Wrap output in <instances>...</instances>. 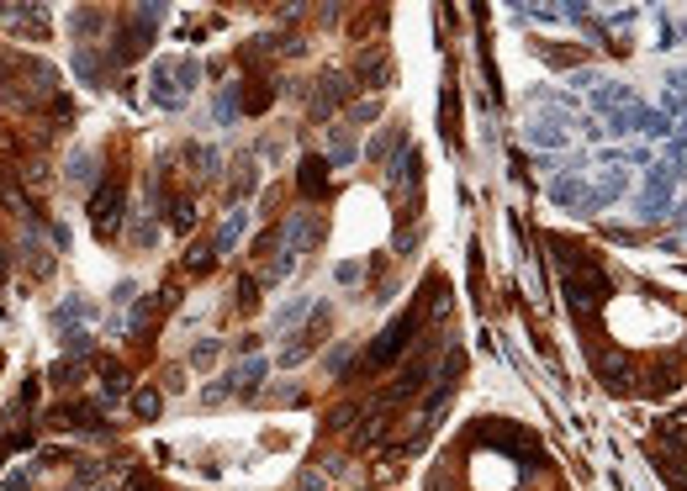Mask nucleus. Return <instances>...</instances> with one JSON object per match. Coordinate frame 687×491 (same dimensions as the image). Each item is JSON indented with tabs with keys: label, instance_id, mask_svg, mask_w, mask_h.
<instances>
[{
	"label": "nucleus",
	"instance_id": "obj_36",
	"mask_svg": "<svg viewBox=\"0 0 687 491\" xmlns=\"http://www.w3.org/2000/svg\"><path fill=\"white\" fill-rule=\"evenodd\" d=\"M212 360H217V344H212V338H206V344H196V349H191V365H201V370H206V365H212Z\"/></svg>",
	"mask_w": 687,
	"mask_h": 491
},
{
	"label": "nucleus",
	"instance_id": "obj_12",
	"mask_svg": "<svg viewBox=\"0 0 687 491\" xmlns=\"http://www.w3.org/2000/svg\"><path fill=\"white\" fill-rule=\"evenodd\" d=\"M355 80H360V85H371V91H381V85L392 80V59H387L381 48L360 53V59H355Z\"/></svg>",
	"mask_w": 687,
	"mask_h": 491
},
{
	"label": "nucleus",
	"instance_id": "obj_41",
	"mask_svg": "<svg viewBox=\"0 0 687 491\" xmlns=\"http://www.w3.org/2000/svg\"><path fill=\"white\" fill-rule=\"evenodd\" d=\"M0 491H27V476H0Z\"/></svg>",
	"mask_w": 687,
	"mask_h": 491
},
{
	"label": "nucleus",
	"instance_id": "obj_23",
	"mask_svg": "<svg viewBox=\"0 0 687 491\" xmlns=\"http://www.w3.org/2000/svg\"><path fill=\"white\" fill-rule=\"evenodd\" d=\"M212 265H217V249H212V243H191V249H186V270H191V275L212 270Z\"/></svg>",
	"mask_w": 687,
	"mask_h": 491
},
{
	"label": "nucleus",
	"instance_id": "obj_5",
	"mask_svg": "<svg viewBox=\"0 0 687 491\" xmlns=\"http://www.w3.org/2000/svg\"><path fill=\"white\" fill-rule=\"evenodd\" d=\"M122 206H127V191H122V175L111 170L106 180H100L96 191H91V227H96L100 238H116L122 233Z\"/></svg>",
	"mask_w": 687,
	"mask_h": 491
},
{
	"label": "nucleus",
	"instance_id": "obj_22",
	"mask_svg": "<svg viewBox=\"0 0 687 491\" xmlns=\"http://www.w3.org/2000/svg\"><path fill=\"white\" fill-rule=\"evenodd\" d=\"M381 433H387V407H376V417H365V423L355 428V449H371Z\"/></svg>",
	"mask_w": 687,
	"mask_h": 491
},
{
	"label": "nucleus",
	"instance_id": "obj_4",
	"mask_svg": "<svg viewBox=\"0 0 687 491\" xmlns=\"http://www.w3.org/2000/svg\"><path fill=\"white\" fill-rule=\"evenodd\" d=\"M418 322H423V312L412 306V312H402L392 328H387V333H381V338H376V344L365 349V370H371V376L392 370V365H396V354H402V349H407V344L418 338Z\"/></svg>",
	"mask_w": 687,
	"mask_h": 491
},
{
	"label": "nucleus",
	"instance_id": "obj_40",
	"mask_svg": "<svg viewBox=\"0 0 687 491\" xmlns=\"http://www.w3.org/2000/svg\"><path fill=\"white\" fill-rule=\"evenodd\" d=\"M69 116H75V100L59 96V100H53V122H69Z\"/></svg>",
	"mask_w": 687,
	"mask_h": 491
},
{
	"label": "nucleus",
	"instance_id": "obj_16",
	"mask_svg": "<svg viewBox=\"0 0 687 491\" xmlns=\"http://www.w3.org/2000/svg\"><path fill=\"white\" fill-rule=\"evenodd\" d=\"M59 423H64V428H91V433H100V407L96 401H69V407H59Z\"/></svg>",
	"mask_w": 687,
	"mask_h": 491
},
{
	"label": "nucleus",
	"instance_id": "obj_8",
	"mask_svg": "<svg viewBox=\"0 0 687 491\" xmlns=\"http://www.w3.org/2000/svg\"><path fill=\"white\" fill-rule=\"evenodd\" d=\"M355 91V80L344 75V69H323L317 75V85H312V96H307V111H312V122H323V116H333L344 100Z\"/></svg>",
	"mask_w": 687,
	"mask_h": 491
},
{
	"label": "nucleus",
	"instance_id": "obj_31",
	"mask_svg": "<svg viewBox=\"0 0 687 491\" xmlns=\"http://www.w3.org/2000/svg\"><path fill=\"white\" fill-rule=\"evenodd\" d=\"M376 116H381V100H376V96H365V100H355V106H349V122H376Z\"/></svg>",
	"mask_w": 687,
	"mask_h": 491
},
{
	"label": "nucleus",
	"instance_id": "obj_9",
	"mask_svg": "<svg viewBox=\"0 0 687 491\" xmlns=\"http://www.w3.org/2000/svg\"><path fill=\"white\" fill-rule=\"evenodd\" d=\"M387 175H392V191H407V196H418V148L402 138L392 154V164H387Z\"/></svg>",
	"mask_w": 687,
	"mask_h": 491
},
{
	"label": "nucleus",
	"instance_id": "obj_28",
	"mask_svg": "<svg viewBox=\"0 0 687 491\" xmlns=\"http://www.w3.org/2000/svg\"><path fill=\"white\" fill-rule=\"evenodd\" d=\"M100 392L111 396V401H116V396H127V376H122L116 365H106V376H100Z\"/></svg>",
	"mask_w": 687,
	"mask_h": 491
},
{
	"label": "nucleus",
	"instance_id": "obj_6",
	"mask_svg": "<svg viewBox=\"0 0 687 491\" xmlns=\"http://www.w3.org/2000/svg\"><path fill=\"white\" fill-rule=\"evenodd\" d=\"M159 16H164V5H138V11L122 21V37H116V64H132V59H138V53L154 43Z\"/></svg>",
	"mask_w": 687,
	"mask_h": 491
},
{
	"label": "nucleus",
	"instance_id": "obj_3",
	"mask_svg": "<svg viewBox=\"0 0 687 491\" xmlns=\"http://www.w3.org/2000/svg\"><path fill=\"white\" fill-rule=\"evenodd\" d=\"M201 80V64L196 59H159L154 69H148V100L159 106V111H180L191 91H196Z\"/></svg>",
	"mask_w": 687,
	"mask_h": 491
},
{
	"label": "nucleus",
	"instance_id": "obj_21",
	"mask_svg": "<svg viewBox=\"0 0 687 491\" xmlns=\"http://www.w3.org/2000/svg\"><path fill=\"white\" fill-rule=\"evenodd\" d=\"M170 227L175 233H191L196 227V201L191 196H170Z\"/></svg>",
	"mask_w": 687,
	"mask_h": 491
},
{
	"label": "nucleus",
	"instance_id": "obj_20",
	"mask_svg": "<svg viewBox=\"0 0 687 491\" xmlns=\"http://www.w3.org/2000/svg\"><path fill=\"white\" fill-rule=\"evenodd\" d=\"M100 64H106V59H100L96 48H80V53H75V75H80L85 85H106V69H100Z\"/></svg>",
	"mask_w": 687,
	"mask_h": 491
},
{
	"label": "nucleus",
	"instance_id": "obj_33",
	"mask_svg": "<svg viewBox=\"0 0 687 491\" xmlns=\"http://www.w3.org/2000/svg\"><path fill=\"white\" fill-rule=\"evenodd\" d=\"M360 275H365V265H355V259L333 270V281H339V286H360Z\"/></svg>",
	"mask_w": 687,
	"mask_h": 491
},
{
	"label": "nucleus",
	"instance_id": "obj_2",
	"mask_svg": "<svg viewBox=\"0 0 687 491\" xmlns=\"http://www.w3.org/2000/svg\"><path fill=\"white\" fill-rule=\"evenodd\" d=\"M281 238H276V259H270V275H260L265 286H281V281H292V270L301 265V254H312L317 243H323V222L312 217V211H292L281 227H276Z\"/></svg>",
	"mask_w": 687,
	"mask_h": 491
},
{
	"label": "nucleus",
	"instance_id": "obj_27",
	"mask_svg": "<svg viewBox=\"0 0 687 491\" xmlns=\"http://www.w3.org/2000/svg\"><path fill=\"white\" fill-rule=\"evenodd\" d=\"M355 159H360V148L339 132V138H333V154H328V170H333V164H355Z\"/></svg>",
	"mask_w": 687,
	"mask_h": 491
},
{
	"label": "nucleus",
	"instance_id": "obj_42",
	"mask_svg": "<svg viewBox=\"0 0 687 491\" xmlns=\"http://www.w3.org/2000/svg\"><path fill=\"white\" fill-rule=\"evenodd\" d=\"M5 270H11V259H5V249H0V281H5Z\"/></svg>",
	"mask_w": 687,
	"mask_h": 491
},
{
	"label": "nucleus",
	"instance_id": "obj_37",
	"mask_svg": "<svg viewBox=\"0 0 687 491\" xmlns=\"http://www.w3.org/2000/svg\"><path fill=\"white\" fill-rule=\"evenodd\" d=\"M323 481H328L323 471H301V476H296V491H323Z\"/></svg>",
	"mask_w": 687,
	"mask_h": 491
},
{
	"label": "nucleus",
	"instance_id": "obj_38",
	"mask_svg": "<svg viewBox=\"0 0 687 491\" xmlns=\"http://www.w3.org/2000/svg\"><path fill=\"white\" fill-rule=\"evenodd\" d=\"M355 417H360V401H349V407H339V412H333V417H328V423H333V428H349V423H355Z\"/></svg>",
	"mask_w": 687,
	"mask_h": 491
},
{
	"label": "nucleus",
	"instance_id": "obj_7",
	"mask_svg": "<svg viewBox=\"0 0 687 491\" xmlns=\"http://www.w3.org/2000/svg\"><path fill=\"white\" fill-rule=\"evenodd\" d=\"M608 291H613V286H608V275H603V270H582V275L571 270V275H566V306H571L582 322L597 317V306L608 301Z\"/></svg>",
	"mask_w": 687,
	"mask_h": 491
},
{
	"label": "nucleus",
	"instance_id": "obj_29",
	"mask_svg": "<svg viewBox=\"0 0 687 491\" xmlns=\"http://www.w3.org/2000/svg\"><path fill=\"white\" fill-rule=\"evenodd\" d=\"M154 238H159L154 217H138V222H132V243H138V249H154Z\"/></svg>",
	"mask_w": 687,
	"mask_h": 491
},
{
	"label": "nucleus",
	"instance_id": "obj_32",
	"mask_svg": "<svg viewBox=\"0 0 687 491\" xmlns=\"http://www.w3.org/2000/svg\"><path fill=\"white\" fill-rule=\"evenodd\" d=\"M439 122H444V138L455 143V85H450V80H444V116H439Z\"/></svg>",
	"mask_w": 687,
	"mask_h": 491
},
{
	"label": "nucleus",
	"instance_id": "obj_17",
	"mask_svg": "<svg viewBox=\"0 0 687 491\" xmlns=\"http://www.w3.org/2000/svg\"><path fill=\"white\" fill-rule=\"evenodd\" d=\"M238 116H244V85H222L212 122H217V127H228V122H238Z\"/></svg>",
	"mask_w": 687,
	"mask_h": 491
},
{
	"label": "nucleus",
	"instance_id": "obj_26",
	"mask_svg": "<svg viewBox=\"0 0 687 491\" xmlns=\"http://www.w3.org/2000/svg\"><path fill=\"white\" fill-rule=\"evenodd\" d=\"M312 306H317V301H307V296H301V301H292V306H286V312L276 317V333H286V328H296V322H301V312H312Z\"/></svg>",
	"mask_w": 687,
	"mask_h": 491
},
{
	"label": "nucleus",
	"instance_id": "obj_43",
	"mask_svg": "<svg viewBox=\"0 0 687 491\" xmlns=\"http://www.w3.org/2000/svg\"><path fill=\"white\" fill-rule=\"evenodd\" d=\"M5 455H11V444H0V460H5Z\"/></svg>",
	"mask_w": 687,
	"mask_h": 491
},
{
	"label": "nucleus",
	"instance_id": "obj_18",
	"mask_svg": "<svg viewBox=\"0 0 687 491\" xmlns=\"http://www.w3.org/2000/svg\"><path fill=\"white\" fill-rule=\"evenodd\" d=\"M53 322H59V333H64V338H75V333H80V322H85V296H69V301H59Z\"/></svg>",
	"mask_w": 687,
	"mask_h": 491
},
{
	"label": "nucleus",
	"instance_id": "obj_35",
	"mask_svg": "<svg viewBox=\"0 0 687 491\" xmlns=\"http://www.w3.org/2000/svg\"><path fill=\"white\" fill-rule=\"evenodd\" d=\"M254 301H260V281H238V306H244V312H249V306H254Z\"/></svg>",
	"mask_w": 687,
	"mask_h": 491
},
{
	"label": "nucleus",
	"instance_id": "obj_15",
	"mask_svg": "<svg viewBox=\"0 0 687 491\" xmlns=\"http://www.w3.org/2000/svg\"><path fill=\"white\" fill-rule=\"evenodd\" d=\"M244 227H249V211H244V206H233V211L222 217V227H217L212 249H217V254H233V249H238V238H244Z\"/></svg>",
	"mask_w": 687,
	"mask_h": 491
},
{
	"label": "nucleus",
	"instance_id": "obj_39",
	"mask_svg": "<svg viewBox=\"0 0 687 491\" xmlns=\"http://www.w3.org/2000/svg\"><path fill=\"white\" fill-rule=\"evenodd\" d=\"M96 16H100V11L85 5V11H80V21H75V32H80V37H85V32H96Z\"/></svg>",
	"mask_w": 687,
	"mask_h": 491
},
{
	"label": "nucleus",
	"instance_id": "obj_19",
	"mask_svg": "<svg viewBox=\"0 0 687 491\" xmlns=\"http://www.w3.org/2000/svg\"><path fill=\"white\" fill-rule=\"evenodd\" d=\"M529 143H534V148H561V143H566V127L550 122V116H539V122H529Z\"/></svg>",
	"mask_w": 687,
	"mask_h": 491
},
{
	"label": "nucleus",
	"instance_id": "obj_24",
	"mask_svg": "<svg viewBox=\"0 0 687 491\" xmlns=\"http://www.w3.org/2000/svg\"><path fill=\"white\" fill-rule=\"evenodd\" d=\"M132 412L148 423V417H159V412H164V401H159V392H132Z\"/></svg>",
	"mask_w": 687,
	"mask_h": 491
},
{
	"label": "nucleus",
	"instance_id": "obj_10",
	"mask_svg": "<svg viewBox=\"0 0 687 491\" xmlns=\"http://www.w3.org/2000/svg\"><path fill=\"white\" fill-rule=\"evenodd\" d=\"M296 191H301L307 201H323V196H328V159L307 154V159H301V170H296Z\"/></svg>",
	"mask_w": 687,
	"mask_h": 491
},
{
	"label": "nucleus",
	"instance_id": "obj_11",
	"mask_svg": "<svg viewBox=\"0 0 687 491\" xmlns=\"http://www.w3.org/2000/svg\"><path fill=\"white\" fill-rule=\"evenodd\" d=\"M265 370H270V360H244V365H233L228 370V381H222V392H238V396H254L260 392V381H265Z\"/></svg>",
	"mask_w": 687,
	"mask_h": 491
},
{
	"label": "nucleus",
	"instance_id": "obj_34",
	"mask_svg": "<svg viewBox=\"0 0 687 491\" xmlns=\"http://www.w3.org/2000/svg\"><path fill=\"white\" fill-rule=\"evenodd\" d=\"M349 354H355V349H349V344H339V349L328 354V370H333V376H344V370H349Z\"/></svg>",
	"mask_w": 687,
	"mask_h": 491
},
{
	"label": "nucleus",
	"instance_id": "obj_14",
	"mask_svg": "<svg viewBox=\"0 0 687 491\" xmlns=\"http://www.w3.org/2000/svg\"><path fill=\"white\" fill-rule=\"evenodd\" d=\"M597 376H603V386H608V392H635V365H629L624 354L597 360Z\"/></svg>",
	"mask_w": 687,
	"mask_h": 491
},
{
	"label": "nucleus",
	"instance_id": "obj_30",
	"mask_svg": "<svg viewBox=\"0 0 687 491\" xmlns=\"http://www.w3.org/2000/svg\"><path fill=\"white\" fill-rule=\"evenodd\" d=\"M85 376V365L80 360H64V365H53V386H75Z\"/></svg>",
	"mask_w": 687,
	"mask_h": 491
},
{
	"label": "nucleus",
	"instance_id": "obj_13",
	"mask_svg": "<svg viewBox=\"0 0 687 491\" xmlns=\"http://www.w3.org/2000/svg\"><path fill=\"white\" fill-rule=\"evenodd\" d=\"M64 180L75 186V191H96L100 180H96V154L91 148H75L69 154V164H64Z\"/></svg>",
	"mask_w": 687,
	"mask_h": 491
},
{
	"label": "nucleus",
	"instance_id": "obj_1",
	"mask_svg": "<svg viewBox=\"0 0 687 491\" xmlns=\"http://www.w3.org/2000/svg\"><path fill=\"white\" fill-rule=\"evenodd\" d=\"M0 96L11 111H32V106H53L59 100V69L48 59H0Z\"/></svg>",
	"mask_w": 687,
	"mask_h": 491
},
{
	"label": "nucleus",
	"instance_id": "obj_25",
	"mask_svg": "<svg viewBox=\"0 0 687 491\" xmlns=\"http://www.w3.org/2000/svg\"><path fill=\"white\" fill-rule=\"evenodd\" d=\"M656 465L677 481V491H687V460H683V455H656Z\"/></svg>",
	"mask_w": 687,
	"mask_h": 491
}]
</instances>
